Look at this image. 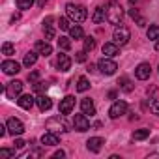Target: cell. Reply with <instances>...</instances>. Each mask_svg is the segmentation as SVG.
Masks as SVG:
<instances>
[{"label": "cell", "instance_id": "39", "mask_svg": "<svg viewBox=\"0 0 159 159\" xmlns=\"http://www.w3.org/2000/svg\"><path fill=\"white\" fill-rule=\"evenodd\" d=\"M25 144H26V142H25V140H21V139H17V140H15V148H17V150L25 148Z\"/></svg>", "mask_w": 159, "mask_h": 159}, {"label": "cell", "instance_id": "8", "mask_svg": "<svg viewBox=\"0 0 159 159\" xmlns=\"http://www.w3.org/2000/svg\"><path fill=\"white\" fill-rule=\"evenodd\" d=\"M21 92H23V83H21V81H11V83L6 86V96H8L10 99L19 98Z\"/></svg>", "mask_w": 159, "mask_h": 159}, {"label": "cell", "instance_id": "17", "mask_svg": "<svg viewBox=\"0 0 159 159\" xmlns=\"http://www.w3.org/2000/svg\"><path fill=\"white\" fill-rule=\"evenodd\" d=\"M56 67H58L60 71H67V69L71 67V58H69L67 54H58V58H56Z\"/></svg>", "mask_w": 159, "mask_h": 159}, {"label": "cell", "instance_id": "4", "mask_svg": "<svg viewBox=\"0 0 159 159\" xmlns=\"http://www.w3.org/2000/svg\"><path fill=\"white\" fill-rule=\"evenodd\" d=\"M112 39H114V43L116 45H125L129 39H131V32H129V28L127 26H124V25H118L116 28H114V34H112Z\"/></svg>", "mask_w": 159, "mask_h": 159}, {"label": "cell", "instance_id": "44", "mask_svg": "<svg viewBox=\"0 0 159 159\" xmlns=\"http://www.w3.org/2000/svg\"><path fill=\"white\" fill-rule=\"evenodd\" d=\"M155 49H157V51H159V39H157V43H155Z\"/></svg>", "mask_w": 159, "mask_h": 159}, {"label": "cell", "instance_id": "31", "mask_svg": "<svg viewBox=\"0 0 159 159\" xmlns=\"http://www.w3.org/2000/svg\"><path fill=\"white\" fill-rule=\"evenodd\" d=\"M17 6L19 10H30L34 6V0H17Z\"/></svg>", "mask_w": 159, "mask_h": 159}, {"label": "cell", "instance_id": "34", "mask_svg": "<svg viewBox=\"0 0 159 159\" xmlns=\"http://www.w3.org/2000/svg\"><path fill=\"white\" fill-rule=\"evenodd\" d=\"M69 21H71L69 17H67V19H66V17H60V21H58L60 30H69V28H71V26H69Z\"/></svg>", "mask_w": 159, "mask_h": 159}, {"label": "cell", "instance_id": "43", "mask_svg": "<svg viewBox=\"0 0 159 159\" xmlns=\"http://www.w3.org/2000/svg\"><path fill=\"white\" fill-rule=\"evenodd\" d=\"M109 99H116V92H109Z\"/></svg>", "mask_w": 159, "mask_h": 159}, {"label": "cell", "instance_id": "41", "mask_svg": "<svg viewBox=\"0 0 159 159\" xmlns=\"http://www.w3.org/2000/svg\"><path fill=\"white\" fill-rule=\"evenodd\" d=\"M129 15H131V17H133V19H139V17H140V15H139V11H137V10H129Z\"/></svg>", "mask_w": 159, "mask_h": 159}, {"label": "cell", "instance_id": "38", "mask_svg": "<svg viewBox=\"0 0 159 159\" xmlns=\"http://www.w3.org/2000/svg\"><path fill=\"white\" fill-rule=\"evenodd\" d=\"M45 86H47L45 83H36V84H34V90H36V92H43Z\"/></svg>", "mask_w": 159, "mask_h": 159}, {"label": "cell", "instance_id": "1", "mask_svg": "<svg viewBox=\"0 0 159 159\" xmlns=\"http://www.w3.org/2000/svg\"><path fill=\"white\" fill-rule=\"evenodd\" d=\"M105 11H107V21L111 23V25H122V19H124V10H122V6L116 2V0H111V2L107 4V8H105Z\"/></svg>", "mask_w": 159, "mask_h": 159}, {"label": "cell", "instance_id": "13", "mask_svg": "<svg viewBox=\"0 0 159 159\" xmlns=\"http://www.w3.org/2000/svg\"><path fill=\"white\" fill-rule=\"evenodd\" d=\"M103 144H105V140L101 139V137H92L88 142H86V148L90 150V152H94V153H98V152H101V148H103Z\"/></svg>", "mask_w": 159, "mask_h": 159}, {"label": "cell", "instance_id": "30", "mask_svg": "<svg viewBox=\"0 0 159 159\" xmlns=\"http://www.w3.org/2000/svg\"><path fill=\"white\" fill-rule=\"evenodd\" d=\"M15 52V47L10 43V41H6L4 45H2V54H6V56H11Z\"/></svg>", "mask_w": 159, "mask_h": 159}, {"label": "cell", "instance_id": "12", "mask_svg": "<svg viewBox=\"0 0 159 159\" xmlns=\"http://www.w3.org/2000/svg\"><path fill=\"white\" fill-rule=\"evenodd\" d=\"M2 71H4L6 75H15V73L21 71V66H19L17 62H13V60H4V62H2Z\"/></svg>", "mask_w": 159, "mask_h": 159}, {"label": "cell", "instance_id": "45", "mask_svg": "<svg viewBox=\"0 0 159 159\" xmlns=\"http://www.w3.org/2000/svg\"><path fill=\"white\" fill-rule=\"evenodd\" d=\"M129 2H131V4H135V2H137V0H129Z\"/></svg>", "mask_w": 159, "mask_h": 159}, {"label": "cell", "instance_id": "2", "mask_svg": "<svg viewBox=\"0 0 159 159\" xmlns=\"http://www.w3.org/2000/svg\"><path fill=\"white\" fill-rule=\"evenodd\" d=\"M66 11H67V17L73 21V23H83L86 17H88V11L84 6H75V4H67L66 6Z\"/></svg>", "mask_w": 159, "mask_h": 159}, {"label": "cell", "instance_id": "15", "mask_svg": "<svg viewBox=\"0 0 159 159\" xmlns=\"http://www.w3.org/2000/svg\"><path fill=\"white\" fill-rule=\"evenodd\" d=\"M36 52L41 54V56H49V54H52V47H51V43L47 39L45 41H38L36 43Z\"/></svg>", "mask_w": 159, "mask_h": 159}, {"label": "cell", "instance_id": "11", "mask_svg": "<svg viewBox=\"0 0 159 159\" xmlns=\"http://www.w3.org/2000/svg\"><path fill=\"white\" fill-rule=\"evenodd\" d=\"M150 73H152V67H150V64H146V62L139 64L137 69H135V75H137V79H140V81H146V79L150 77Z\"/></svg>", "mask_w": 159, "mask_h": 159}, {"label": "cell", "instance_id": "33", "mask_svg": "<svg viewBox=\"0 0 159 159\" xmlns=\"http://www.w3.org/2000/svg\"><path fill=\"white\" fill-rule=\"evenodd\" d=\"M15 155V150H10V148H2L0 150V159H10Z\"/></svg>", "mask_w": 159, "mask_h": 159}, {"label": "cell", "instance_id": "7", "mask_svg": "<svg viewBox=\"0 0 159 159\" xmlns=\"http://www.w3.org/2000/svg\"><path fill=\"white\" fill-rule=\"evenodd\" d=\"M6 127H8V131H10L13 137H19V135L25 133V124H23L21 120H17V118H10L8 124H6Z\"/></svg>", "mask_w": 159, "mask_h": 159}, {"label": "cell", "instance_id": "28", "mask_svg": "<svg viewBox=\"0 0 159 159\" xmlns=\"http://www.w3.org/2000/svg\"><path fill=\"white\" fill-rule=\"evenodd\" d=\"M118 84H122V90L124 92H131L133 90V84H131V81H129L127 77H122L120 81H118Z\"/></svg>", "mask_w": 159, "mask_h": 159}, {"label": "cell", "instance_id": "29", "mask_svg": "<svg viewBox=\"0 0 159 159\" xmlns=\"http://www.w3.org/2000/svg\"><path fill=\"white\" fill-rule=\"evenodd\" d=\"M94 47H96V39H94L92 36L84 38V51H86V52H90V51H94Z\"/></svg>", "mask_w": 159, "mask_h": 159}, {"label": "cell", "instance_id": "23", "mask_svg": "<svg viewBox=\"0 0 159 159\" xmlns=\"http://www.w3.org/2000/svg\"><path fill=\"white\" fill-rule=\"evenodd\" d=\"M69 36H71V39H81V38H84V30L79 25H75L69 28Z\"/></svg>", "mask_w": 159, "mask_h": 159}, {"label": "cell", "instance_id": "21", "mask_svg": "<svg viewBox=\"0 0 159 159\" xmlns=\"http://www.w3.org/2000/svg\"><path fill=\"white\" fill-rule=\"evenodd\" d=\"M101 51H103V54H105V56H109V58H111V56H116V54H118V45H116L114 41H111V43H105Z\"/></svg>", "mask_w": 159, "mask_h": 159}, {"label": "cell", "instance_id": "20", "mask_svg": "<svg viewBox=\"0 0 159 159\" xmlns=\"http://www.w3.org/2000/svg\"><path fill=\"white\" fill-rule=\"evenodd\" d=\"M52 17H47L43 21V32H45V39H52L54 38V28H52Z\"/></svg>", "mask_w": 159, "mask_h": 159}, {"label": "cell", "instance_id": "19", "mask_svg": "<svg viewBox=\"0 0 159 159\" xmlns=\"http://www.w3.org/2000/svg\"><path fill=\"white\" fill-rule=\"evenodd\" d=\"M81 109H83L84 114H90V116L96 114V105H94V101H92L90 98H86V99L81 101Z\"/></svg>", "mask_w": 159, "mask_h": 159}, {"label": "cell", "instance_id": "6", "mask_svg": "<svg viewBox=\"0 0 159 159\" xmlns=\"http://www.w3.org/2000/svg\"><path fill=\"white\" fill-rule=\"evenodd\" d=\"M73 127H75L77 131H81V133H84V131L90 129V120L86 118L84 112H83V114H75V118H73Z\"/></svg>", "mask_w": 159, "mask_h": 159}, {"label": "cell", "instance_id": "37", "mask_svg": "<svg viewBox=\"0 0 159 159\" xmlns=\"http://www.w3.org/2000/svg\"><path fill=\"white\" fill-rule=\"evenodd\" d=\"M152 112H153V114H159V99L152 101Z\"/></svg>", "mask_w": 159, "mask_h": 159}, {"label": "cell", "instance_id": "3", "mask_svg": "<svg viewBox=\"0 0 159 159\" xmlns=\"http://www.w3.org/2000/svg\"><path fill=\"white\" fill-rule=\"evenodd\" d=\"M47 129L52 133H66V131H69V125L64 116H52L47 120Z\"/></svg>", "mask_w": 159, "mask_h": 159}, {"label": "cell", "instance_id": "9", "mask_svg": "<svg viewBox=\"0 0 159 159\" xmlns=\"http://www.w3.org/2000/svg\"><path fill=\"white\" fill-rule=\"evenodd\" d=\"M127 112V103L125 101H114L112 103V107H111V111H109V114H111V118H120V116H124Z\"/></svg>", "mask_w": 159, "mask_h": 159}, {"label": "cell", "instance_id": "14", "mask_svg": "<svg viewBox=\"0 0 159 159\" xmlns=\"http://www.w3.org/2000/svg\"><path fill=\"white\" fill-rule=\"evenodd\" d=\"M41 144H43V146H56V144H60V139H58L56 133L47 131V133L41 137Z\"/></svg>", "mask_w": 159, "mask_h": 159}, {"label": "cell", "instance_id": "16", "mask_svg": "<svg viewBox=\"0 0 159 159\" xmlns=\"http://www.w3.org/2000/svg\"><path fill=\"white\" fill-rule=\"evenodd\" d=\"M34 96H30V94H25V96H19V99H17V103H19V107L21 109H25V111H30L32 109V105H34Z\"/></svg>", "mask_w": 159, "mask_h": 159}, {"label": "cell", "instance_id": "24", "mask_svg": "<svg viewBox=\"0 0 159 159\" xmlns=\"http://www.w3.org/2000/svg\"><path fill=\"white\" fill-rule=\"evenodd\" d=\"M36 60H38V52H36V51H30V52H26V54H25L23 64H25L26 67H30V66H34V64H36Z\"/></svg>", "mask_w": 159, "mask_h": 159}, {"label": "cell", "instance_id": "32", "mask_svg": "<svg viewBox=\"0 0 159 159\" xmlns=\"http://www.w3.org/2000/svg\"><path fill=\"white\" fill-rule=\"evenodd\" d=\"M58 47H60L62 51H69V49H71V41H69L67 38H60V39H58Z\"/></svg>", "mask_w": 159, "mask_h": 159}, {"label": "cell", "instance_id": "22", "mask_svg": "<svg viewBox=\"0 0 159 159\" xmlns=\"http://www.w3.org/2000/svg\"><path fill=\"white\" fill-rule=\"evenodd\" d=\"M107 19V11H105V8H96V11L92 13V21L96 23V25H99V23H103Z\"/></svg>", "mask_w": 159, "mask_h": 159}, {"label": "cell", "instance_id": "35", "mask_svg": "<svg viewBox=\"0 0 159 159\" xmlns=\"http://www.w3.org/2000/svg\"><path fill=\"white\" fill-rule=\"evenodd\" d=\"M75 60H77V62H84V60H86V51H79V52L75 54Z\"/></svg>", "mask_w": 159, "mask_h": 159}, {"label": "cell", "instance_id": "36", "mask_svg": "<svg viewBox=\"0 0 159 159\" xmlns=\"http://www.w3.org/2000/svg\"><path fill=\"white\" fill-rule=\"evenodd\" d=\"M38 79H39V71H32V73L28 75V81H30V83H36Z\"/></svg>", "mask_w": 159, "mask_h": 159}, {"label": "cell", "instance_id": "40", "mask_svg": "<svg viewBox=\"0 0 159 159\" xmlns=\"http://www.w3.org/2000/svg\"><path fill=\"white\" fill-rule=\"evenodd\" d=\"M54 159H62V157H66V153L62 152V150H58V152H54V155H52Z\"/></svg>", "mask_w": 159, "mask_h": 159}, {"label": "cell", "instance_id": "27", "mask_svg": "<svg viewBox=\"0 0 159 159\" xmlns=\"http://www.w3.org/2000/svg\"><path fill=\"white\" fill-rule=\"evenodd\" d=\"M148 39H159V26L157 25H152L150 28H148Z\"/></svg>", "mask_w": 159, "mask_h": 159}, {"label": "cell", "instance_id": "25", "mask_svg": "<svg viewBox=\"0 0 159 159\" xmlns=\"http://www.w3.org/2000/svg\"><path fill=\"white\" fill-rule=\"evenodd\" d=\"M88 88H90L88 79H86V77H81V79L77 81V90H79V92H86Z\"/></svg>", "mask_w": 159, "mask_h": 159}, {"label": "cell", "instance_id": "18", "mask_svg": "<svg viewBox=\"0 0 159 159\" xmlns=\"http://www.w3.org/2000/svg\"><path fill=\"white\" fill-rule=\"evenodd\" d=\"M36 103H38V107H39V111H49L51 107H52V101H51V98L49 96H45V94H41L38 99H36Z\"/></svg>", "mask_w": 159, "mask_h": 159}, {"label": "cell", "instance_id": "42", "mask_svg": "<svg viewBox=\"0 0 159 159\" xmlns=\"http://www.w3.org/2000/svg\"><path fill=\"white\" fill-rule=\"evenodd\" d=\"M137 25H139V26H144V25H146V19H144V17H139V19H137Z\"/></svg>", "mask_w": 159, "mask_h": 159}, {"label": "cell", "instance_id": "10", "mask_svg": "<svg viewBox=\"0 0 159 159\" xmlns=\"http://www.w3.org/2000/svg\"><path fill=\"white\" fill-rule=\"evenodd\" d=\"M73 107H75V98L73 96H66L62 101H60V112L62 114H69L71 111H73Z\"/></svg>", "mask_w": 159, "mask_h": 159}, {"label": "cell", "instance_id": "26", "mask_svg": "<svg viewBox=\"0 0 159 159\" xmlns=\"http://www.w3.org/2000/svg\"><path fill=\"white\" fill-rule=\"evenodd\" d=\"M148 137H150V129H139V131L133 133V139H135V140H144V139H148Z\"/></svg>", "mask_w": 159, "mask_h": 159}, {"label": "cell", "instance_id": "5", "mask_svg": "<svg viewBox=\"0 0 159 159\" xmlns=\"http://www.w3.org/2000/svg\"><path fill=\"white\" fill-rule=\"evenodd\" d=\"M98 69H99L103 75H114L116 69H118V66H116V62L111 60L109 56H103V58L98 62Z\"/></svg>", "mask_w": 159, "mask_h": 159}]
</instances>
